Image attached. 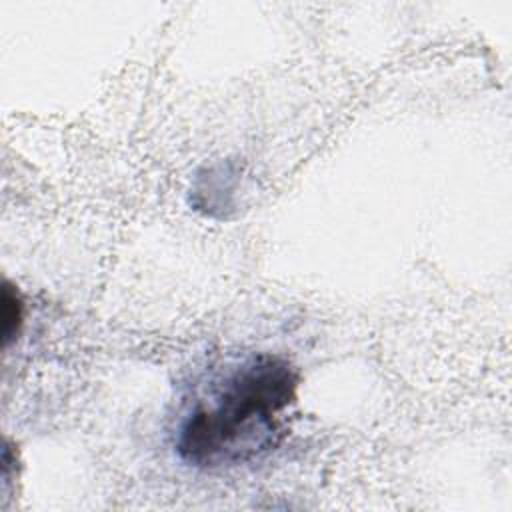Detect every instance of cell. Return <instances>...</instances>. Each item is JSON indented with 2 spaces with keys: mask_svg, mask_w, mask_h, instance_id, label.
Segmentation results:
<instances>
[{
  "mask_svg": "<svg viewBox=\"0 0 512 512\" xmlns=\"http://www.w3.org/2000/svg\"><path fill=\"white\" fill-rule=\"evenodd\" d=\"M298 372L276 354H256L234 368L208 400L182 420L178 456L196 468L236 466L280 440V412L294 400Z\"/></svg>",
  "mask_w": 512,
  "mask_h": 512,
  "instance_id": "6da1fadb",
  "label": "cell"
},
{
  "mask_svg": "<svg viewBox=\"0 0 512 512\" xmlns=\"http://www.w3.org/2000/svg\"><path fill=\"white\" fill-rule=\"evenodd\" d=\"M24 322V302L16 286H12L8 280L2 288V334H4V346H8L14 338H18L20 328Z\"/></svg>",
  "mask_w": 512,
  "mask_h": 512,
  "instance_id": "7a4b0ae2",
  "label": "cell"
}]
</instances>
